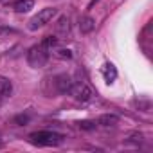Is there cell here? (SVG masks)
Masks as SVG:
<instances>
[{"label": "cell", "instance_id": "7a4b0ae2", "mask_svg": "<svg viewBox=\"0 0 153 153\" xmlns=\"http://www.w3.org/2000/svg\"><path fill=\"white\" fill-rule=\"evenodd\" d=\"M29 140L36 146H59L63 142V135L61 133H56V131H49V130H43V131H34L29 135Z\"/></svg>", "mask_w": 153, "mask_h": 153}, {"label": "cell", "instance_id": "8fae6325", "mask_svg": "<svg viewBox=\"0 0 153 153\" xmlns=\"http://www.w3.org/2000/svg\"><path fill=\"white\" fill-rule=\"evenodd\" d=\"M119 123V117L117 115H114V114H105V115H101L99 119H97V124H101V126H115Z\"/></svg>", "mask_w": 153, "mask_h": 153}, {"label": "cell", "instance_id": "3957f363", "mask_svg": "<svg viewBox=\"0 0 153 153\" xmlns=\"http://www.w3.org/2000/svg\"><path fill=\"white\" fill-rule=\"evenodd\" d=\"M56 13H58L56 7H45V9L38 11V15H34V16L29 20V29H31V31H36V29L47 25V24L56 16Z\"/></svg>", "mask_w": 153, "mask_h": 153}, {"label": "cell", "instance_id": "6da1fadb", "mask_svg": "<svg viewBox=\"0 0 153 153\" xmlns=\"http://www.w3.org/2000/svg\"><path fill=\"white\" fill-rule=\"evenodd\" d=\"M49 52H51V51H49L47 47H43L42 43H38V45H33V47L27 51L25 59H27V63H29L31 68H42V67H45L47 61H49Z\"/></svg>", "mask_w": 153, "mask_h": 153}, {"label": "cell", "instance_id": "8992f818", "mask_svg": "<svg viewBox=\"0 0 153 153\" xmlns=\"http://www.w3.org/2000/svg\"><path fill=\"white\" fill-rule=\"evenodd\" d=\"M13 94V83L6 76H0V97L2 99H9Z\"/></svg>", "mask_w": 153, "mask_h": 153}, {"label": "cell", "instance_id": "9c48e42d", "mask_svg": "<svg viewBox=\"0 0 153 153\" xmlns=\"http://www.w3.org/2000/svg\"><path fill=\"white\" fill-rule=\"evenodd\" d=\"M94 27H96V20L92 18V16H81V20H79V31L83 33V34H88V33H92L94 31Z\"/></svg>", "mask_w": 153, "mask_h": 153}, {"label": "cell", "instance_id": "e0dca14e", "mask_svg": "<svg viewBox=\"0 0 153 153\" xmlns=\"http://www.w3.org/2000/svg\"><path fill=\"white\" fill-rule=\"evenodd\" d=\"M4 146V139H2V135H0V148Z\"/></svg>", "mask_w": 153, "mask_h": 153}, {"label": "cell", "instance_id": "ba28073f", "mask_svg": "<svg viewBox=\"0 0 153 153\" xmlns=\"http://www.w3.org/2000/svg\"><path fill=\"white\" fill-rule=\"evenodd\" d=\"M101 74H103L105 81L110 85V83H114V81H115V78H117V68L114 67V63H105V65H103V68H101Z\"/></svg>", "mask_w": 153, "mask_h": 153}, {"label": "cell", "instance_id": "9a60e30c", "mask_svg": "<svg viewBox=\"0 0 153 153\" xmlns=\"http://www.w3.org/2000/svg\"><path fill=\"white\" fill-rule=\"evenodd\" d=\"M79 128H83V130H94L96 128V123H92V121H81L79 123Z\"/></svg>", "mask_w": 153, "mask_h": 153}, {"label": "cell", "instance_id": "4fadbf2b", "mask_svg": "<svg viewBox=\"0 0 153 153\" xmlns=\"http://www.w3.org/2000/svg\"><path fill=\"white\" fill-rule=\"evenodd\" d=\"M54 54H56L58 58H61V59H70V58H72V52H70L68 49H58Z\"/></svg>", "mask_w": 153, "mask_h": 153}, {"label": "cell", "instance_id": "52a82bcc", "mask_svg": "<svg viewBox=\"0 0 153 153\" xmlns=\"http://www.w3.org/2000/svg\"><path fill=\"white\" fill-rule=\"evenodd\" d=\"M68 33H70V18L68 16H59L58 24H56V34L65 38Z\"/></svg>", "mask_w": 153, "mask_h": 153}, {"label": "cell", "instance_id": "7c38bea8", "mask_svg": "<svg viewBox=\"0 0 153 153\" xmlns=\"http://www.w3.org/2000/svg\"><path fill=\"white\" fill-rule=\"evenodd\" d=\"M42 45H43V47H47L49 51H52V49L58 45V38H56V36H47V38L42 42Z\"/></svg>", "mask_w": 153, "mask_h": 153}, {"label": "cell", "instance_id": "5bb4252c", "mask_svg": "<svg viewBox=\"0 0 153 153\" xmlns=\"http://www.w3.org/2000/svg\"><path fill=\"white\" fill-rule=\"evenodd\" d=\"M15 123H16V124H20V126H24V124H27V123H29V115L20 114V115H16V117H15Z\"/></svg>", "mask_w": 153, "mask_h": 153}, {"label": "cell", "instance_id": "30bf717a", "mask_svg": "<svg viewBox=\"0 0 153 153\" xmlns=\"http://www.w3.org/2000/svg\"><path fill=\"white\" fill-rule=\"evenodd\" d=\"M33 6H34V0H16L13 7L16 13H27L33 9Z\"/></svg>", "mask_w": 153, "mask_h": 153}, {"label": "cell", "instance_id": "277c9868", "mask_svg": "<svg viewBox=\"0 0 153 153\" xmlns=\"http://www.w3.org/2000/svg\"><path fill=\"white\" fill-rule=\"evenodd\" d=\"M68 94H72V97H74L76 101H79V103H87V101H90V99L94 97L92 88H90L85 81H78V83H74Z\"/></svg>", "mask_w": 153, "mask_h": 153}, {"label": "cell", "instance_id": "2e32d148", "mask_svg": "<svg viewBox=\"0 0 153 153\" xmlns=\"http://www.w3.org/2000/svg\"><path fill=\"white\" fill-rule=\"evenodd\" d=\"M128 142H133V144H140L142 142V133H133L131 137H130V140Z\"/></svg>", "mask_w": 153, "mask_h": 153}, {"label": "cell", "instance_id": "ac0fdd59", "mask_svg": "<svg viewBox=\"0 0 153 153\" xmlns=\"http://www.w3.org/2000/svg\"><path fill=\"white\" fill-rule=\"evenodd\" d=\"M94 2H97V0H92V4H94Z\"/></svg>", "mask_w": 153, "mask_h": 153}, {"label": "cell", "instance_id": "5b68a950", "mask_svg": "<svg viewBox=\"0 0 153 153\" xmlns=\"http://www.w3.org/2000/svg\"><path fill=\"white\" fill-rule=\"evenodd\" d=\"M52 81H54V87H56V92H58V94H68L70 88H72V85H74L72 78H70V76H67V74L56 76Z\"/></svg>", "mask_w": 153, "mask_h": 153}]
</instances>
